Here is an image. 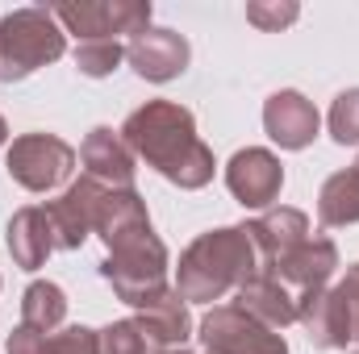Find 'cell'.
<instances>
[{"mask_svg": "<svg viewBox=\"0 0 359 354\" xmlns=\"http://www.w3.org/2000/svg\"><path fill=\"white\" fill-rule=\"evenodd\" d=\"M117 134L134 150V159H142L147 167H155L168 183H176L184 192H196L213 179V167H217L213 150L196 138L192 108H184L176 100H147L142 108L126 117Z\"/></svg>", "mask_w": 359, "mask_h": 354, "instance_id": "obj_1", "label": "cell"}, {"mask_svg": "<svg viewBox=\"0 0 359 354\" xmlns=\"http://www.w3.org/2000/svg\"><path fill=\"white\" fill-rule=\"evenodd\" d=\"M67 317V292L50 279H34L21 296V325L38 330V334H50L59 330Z\"/></svg>", "mask_w": 359, "mask_h": 354, "instance_id": "obj_21", "label": "cell"}, {"mask_svg": "<svg viewBox=\"0 0 359 354\" xmlns=\"http://www.w3.org/2000/svg\"><path fill=\"white\" fill-rule=\"evenodd\" d=\"M121 59H126V46L113 42V38L80 42V46H76V67H80V76H88V80H104V76H113Z\"/></svg>", "mask_w": 359, "mask_h": 354, "instance_id": "obj_22", "label": "cell"}, {"mask_svg": "<svg viewBox=\"0 0 359 354\" xmlns=\"http://www.w3.org/2000/svg\"><path fill=\"white\" fill-rule=\"evenodd\" d=\"M297 325L318 351H351V304L339 288H318L297 296Z\"/></svg>", "mask_w": 359, "mask_h": 354, "instance_id": "obj_11", "label": "cell"}, {"mask_svg": "<svg viewBox=\"0 0 359 354\" xmlns=\"http://www.w3.org/2000/svg\"><path fill=\"white\" fill-rule=\"evenodd\" d=\"M264 129L280 150H305L318 138L322 117H318V108L305 92L280 88L264 100Z\"/></svg>", "mask_w": 359, "mask_h": 354, "instance_id": "obj_12", "label": "cell"}, {"mask_svg": "<svg viewBox=\"0 0 359 354\" xmlns=\"http://www.w3.org/2000/svg\"><path fill=\"white\" fill-rule=\"evenodd\" d=\"M318 221L326 229H343V225H359V171H334L318 192Z\"/></svg>", "mask_w": 359, "mask_h": 354, "instance_id": "obj_20", "label": "cell"}, {"mask_svg": "<svg viewBox=\"0 0 359 354\" xmlns=\"http://www.w3.org/2000/svg\"><path fill=\"white\" fill-rule=\"evenodd\" d=\"M63 34H76L80 42H100L117 34H142L151 25V4L147 0H80V4H55L50 8Z\"/></svg>", "mask_w": 359, "mask_h": 354, "instance_id": "obj_7", "label": "cell"}, {"mask_svg": "<svg viewBox=\"0 0 359 354\" xmlns=\"http://www.w3.org/2000/svg\"><path fill=\"white\" fill-rule=\"evenodd\" d=\"M76 159V146H67L59 134H21L4 155V167L8 179L21 183L25 192H55L72 179Z\"/></svg>", "mask_w": 359, "mask_h": 354, "instance_id": "obj_5", "label": "cell"}, {"mask_svg": "<svg viewBox=\"0 0 359 354\" xmlns=\"http://www.w3.org/2000/svg\"><path fill=\"white\" fill-rule=\"evenodd\" d=\"M255 271H259V255L251 234L243 225H222L184 246L172 288L188 304H213L226 292H238Z\"/></svg>", "mask_w": 359, "mask_h": 354, "instance_id": "obj_2", "label": "cell"}, {"mask_svg": "<svg viewBox=\"0 0 359 354\" xmlns=\"http://www.w3.org/2000/svg\"><path fill=\"white\" fill-rule=\"evenodd\" d=\"M188 59H192V46L188 38L168 29V25H147L142 34H134L126 42V63L151 80V84H168V80H180L188 71Z\"/></svg>", "mask_w": 359, "mask_h": 354, "instance_id": "obj_9", "label": "cell"}, {"mask_svg": "<svg viewBox=\"0 0 359 354\" xmlns=\"http://www.w3.org/2000/svg\"><path fill=\"white\" fill-rule=\"evenodd\" d=\"M151 229V217H147V204L134 187H109L104 200H100V213H96V238L104 242V250L138 238Z\"/></svg>", "mask_w": 359, "mask_h": 354, "instance_id": "obj_17", "label": "cell"}, {"mask_svg": "<svg viewBox=\"0 0 359 354\" xmlns=\"http://www.w3.org/2000/svg\"><path fill=\"white\" fill-rule=\"evenodd\" d=\"M196 338H201L205 354H288L284 334L268 330L238 304H213L201 317Z\"/></svg>", "mask_w": 359, "mask_h": 354, "instance_id": "obj_6", "label": "cell"}, {"mask_svg": "<svg viewBox=\"0 0 359 354\" xmlns=\"http://www.w3.org/2000/svg\"><path fill=\"white\" fill-rule=\"evenodd\" d=\"M163 354H192V351H184V346H180V351H163Z\"/></svg>", "mask_w": 359, "mask_h": 354, "instance_id": "obj_30", "label": "cell"}, {"mask_svg": "<svg viewBox=\"0 0 359 354\" xmlns=\"http://www.w3.org/2000/svg\"><path fill=\"white\" fill-rule=\"evenodd\" d=\"M243 229L251 234L255 255H259V267H264V271H271V267L280 263L288 250H297V246L313 234V229H309V217H305L301 208H288V204L259 213V217H255V221H247Z\"/></svg>", "mask_w": 359, "mask_h": 354, "instance_id": "obj_14", "label": "cell"}, {"mask_svg": "<svg viewBox=\"0 0 359 354\" xmlns=\"http://www.w3.org/2000/svg\"><path fill=\"white\" fill-rule=\"evenodd\" d=\"M134 321H138V330L147 334V342L155 346V354L180 351V346L192 338V313H188V300L180 296L176 288H168L159 300H151L147 309H138Z\"/></svg>", "mask_w": 359, "mask_h": 354, "instance_id": "obj_16", "label": "cell"}, {"mask_svg": "<svg viewBox=\"0 0 359 354\" xmlns=\"http://www.w3.org/2000/svg\"><path fill=\"white\" fill-rule=\"evenodd\" d=\"M4 242H8V255H13V263L21 267V271H38V267L50 259V250H55V234H50L46 208L42 204L17 208L13 221H8Z\"/></svg>", "mask_w": 359, "mask_h": 354, "instance_id": "obj_19", "label": "cell"}, {"mask_svg": "<svg viewBox=\"0 0 359 354\" xmlns=\"http://www.w3.org/2000/svg\"><path fill=\"white\" fill-rule=\"evenodd\" d=\"M330 138L339 146H359V88H343L330 104Z\"/></svg>", "mask_w": 359, "mask_h": 354, "instance_id": "obj_23", "label": "cell"}, {"mask_svg": "<svg viewBox=\"0 0 359 354\" xmlns=\"http://www.w3.org/2000/svg\"><path fill=\"white\" fill-rule=\"evenodd\" d=\"M334 288H339V296L351 304V351H359V263L347 267V275H343Z\"/></svg>", "mask_w": 359, "mask_h": 354, "instance_id": "obj_27", "label": "cell"}, {"mask_svg": "<svg viewBox=\"0 0 359 354\" xmlns=\"http://www.w3.org/2000/svg\"><path fill=\"white\" fill-rule=\"evenodd\" d=\"M80 163L84 176L104 183V187H134V150L121 142V134H113L109 125H96L84 146H80Z\"/></svg>", "mask_w": 359, "mask_h": 354, "instance_id": "obj_15", "label": "cell"}, {"mask_svg": "<svg viewBox=\"0 0 359 354\" xmlns=\"http://www.w3.org/2000/svg\"><path fill=\"white\" fill-rule=\"evenodd\" d=\"M46 354H100V330L67 325V330L46 338Z\"/></svg>", "mask_w": 359, "mask_h": 354, "instance_id": "obj_26", "label": "cell"}, {"mask_svg": "<svg viewBox=\"0 0 359 354\" xmlns=\"http://www.w3.org/2000/svg\"><path fill=\"white\" fill-rule=\"evenodd\" d=\"M226 187L243 208H264L268 213L284 187V167L264 146H247L226 163Z\"/></svg>", "mask_w": 359, "mask_h": 354, "instance_id": "obj_10", "label": "cell"}, {"mask_svg": "<svg viewBox=\"0 0 359 354\" xmlns=\"http://www.w3.org/2000/svg\"><path fill=\"white\" fill-rule=\"evenodd\" d=\"M100 275L113 288V296L138 313V309H147L151 300H159L172 288L168 283V246L159 242L155 229H147V234L113 246L104 255V263H100Z\"/></svg>", "mask_w": 359, "mask_h": 354, "instance_id": "obj_4", "label": "cell"}, {"mask_svg": "<svg viewBox=\"0 0 359 354\" xmlns=\"http://www.w3.org/2000/svg\"><path fill=\"white\" fill-rule=\"evenodd\" d=\"M104 183L80 176L76 183H67L55 200H46V221H50V234H55V250H80L88 242V234L96 229V213H100V200H104Z\"/></svg>", "mask_w": 359, "mask_h": 354, "instance_id": "obj_8", "label": "cell"}, {"mask_svg": "<svg viewBox=\"0 0 359 354\" xmlns=\"http://www.w3.org/2000/svg\"><path fill=\"white\" fill-rule=\"evenodd\" d=\"M8 354H46V334H38L29 325H17L8 334Z\"/></svg>", "mask_w": 359, "mask_h": 354, "instance_id": "obj_28", "label": "cell"}, {"mask_svg": "<svg viewBox=\"0 0 359 354\" xmlns=\"http://www.w3.org/2000/svg\"><path fill=\"white\" fill-rule=\"evenodd\" d=\"M297 17H301V4H297V0H251V4H247V21H251L255 29H264V34L288 29Z\"/></svg>", "mask_w": 359, "mask_h": 354, "instance_id": "obj_25", "label": "cell"}, {"mask_svg": "<svg viewBox=\"0 0 359 354\" xmlns=\"http://www.w3.org/2000/svg\"><path fill=\"white\" fill-rule=\"evenodd\" d=\"M355 171H359V159H355Z\"/></svg>", "mask_w": 359, "mask_h": 354, "instance_id": "obj_31", "label": "cell"}, {"mask_svg": "<svg viewBox=\"0 0 359 354\" xmlns=\"http://www.w3.org/2000/svg\"><path fill=\"white\" fill-rule=\"evenodd\" d=\"M100 354H155V346L147 342L134 317H121L100 330Z\"/></svg>", "mask_w": 359, "mask_h": 354, "instance_id": "obj_24", "label": "cell"}, {"mask_svg": "<svg viewBox=\"0 0 359 354\" xmlns=\"http://www.w3.org/2000/svg\"><path fill=\"white\" fill-rule=\"evenodd\" d=\"M8 142V125H4V117H0V146Z\"/></svg>", "mask_w": 359, "mask_h": 354, "instance_id": "obj_29", "label": "cell"}, {"mask_svg": "<svg viewBox=\"0 0 359 354\" xmlns=\"http://www.w3.org/2000/svg\"><path fill=\"white\" fill-rule=\"evenodd\" d=\"M67 34L46 4L13 8L0 17V84L29 80L38 67L63 59Z\"/></svg>", "mask_w": 359, "mask_h": 354, "instance_id": "obj_3", "label": "cell"}, {"mask_svg": "<svg viewBox=\"0 0 359 354\" xmlns=\"http://www.w3.org/2000/svg\"><path fill=\"white\" fill-rule=\"evenodd\" d=\"M243 313H251L255 321H264L268 330H284L297 321V292L284 288L271 271H255L243 288H238V300H234Z\"/></svg>", "mask_w": 359, "mask_h": 354, "instance_id": "obj_18", "label": "cell"}, {"mask_svg": "<svg viewBox=\"0 0 359 354\" xmlns=\"http://www.w3.org/2000/svg\"><path fill=\"white\" fill-rule=\"evenodd\" d=\"M334 271H339V246H334V238H326V234H309L297 250H288L280 263L271 267V275H276L284 288H292L297 296H301V292L330 288Z\"/></svg>", "mask_w": 359, "mask_h": 354, "instance_id": "obj_13", "label": "cell"}]
</instances>
